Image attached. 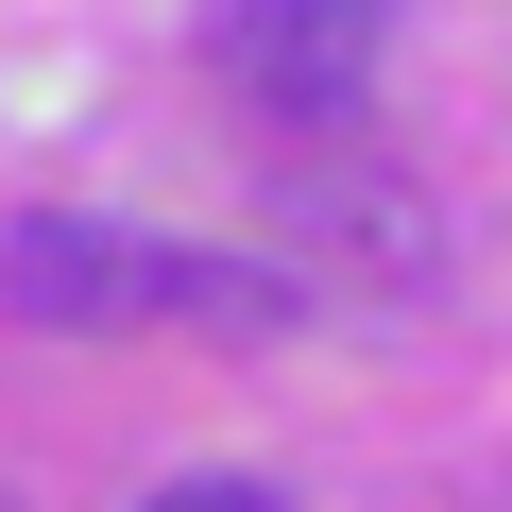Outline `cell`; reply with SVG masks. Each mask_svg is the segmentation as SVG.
Masks as SVG:
<instances>
[{
    "label": "cell",
    "instance_id": "cell-1",
    "mask_svg": "<svg viewBox=\"0 0 512 512\" xmlns=\"http://www.w3.org/2000/svg\"><path fill=\"white\" fill-rule=\"evenodd\" d=\"M0 308L69 325V342H120V325H291L308 291L239 274V256H171V239L86 222V205H35V222H0Z\"/></svg>",
    "mask_w": 512,
    "mask_h": 512
},
{
    "label": "cell",
    "instance_id": "cell-2",
    "mask_svg": "<svg viewBox=\"0 0 512 512\" xmlns=\"http://www.w3.org/2000/svg\"><path fill=\"white\" fill-rule=\"evenodd\" d=\"M393 18H410V0H222L205 35H222V69L274 103V120H342L393 69Z\"/></svg>",
    "mask_w": 512,
    "mask_h": 512
},
{
    "label": "cell",
    "instance_id": "cell-3",
    "mask_svg": "<svg viewBox=\"0 0 512 512\" xmlns=\"http://www.w3.org/2000/svg\"><path fill=\"white\" fill-rule=\"evenodd\" d=\"M154 512H274V495H256V478H171Z\"/></svg>",
    "mask_w": 512,
    "mask_h": 512
}]
</instances>
